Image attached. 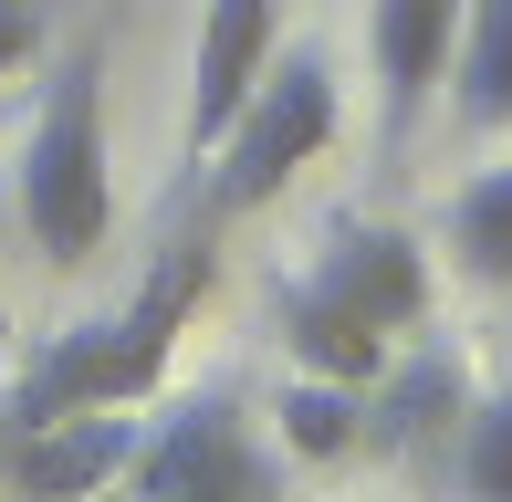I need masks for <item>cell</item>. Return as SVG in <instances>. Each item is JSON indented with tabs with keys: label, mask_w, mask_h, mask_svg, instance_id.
<instances>
[{
	"label": "cell",
	"mask_w": 512,
	"mask_h": 502,
	"mask_svg": "<svg viewBox=\"0 0 512 502\" xmlns=\"http://www.w3.org/2000/svg\"><path fill=\"white\" fill-rule=\"evenodd\" d=\"M199 293H209V231L199 241H168L147 262V283H136L115 314L63 325L53 346L11 377L0 440H11V429H42V419H74V408H147L157 387H168V367H178V335H189Z\"/></svg>",
	"instance_id": "cell-1"
},
{
	"label": "cell",
	"mask_w": 512,
	"mask_h": 502,
	"mask_svg": "<svg viewBox=\"0 0 512 502\" xmlns=\"http://www.w3.org/2000/svg\"><path fill=\"white\" fill-rule=\"evenodd\" d=\"M11 210L21 241L53 272H84L115 231V136H105V42H74L42 84V116L21 136L11 168Z\"/></svg>",
	"instance_id": "cell-2"
},
{
	"label": "cell",
	"mask_w": 512,
	"mask_h": 502,
	"mask_svg": "<svg viewBox=\"0 0 512 502\" xmlns=\"http://www.w3.org/2000/svg\"><path fill=\"white\" fill-rule=\"evenodd\" d=\"M335 126H345L335 63H324L314 42H272L262 84L241 95V116L209 147V220H241V210H262V199H283L293 178L335 147Z\"/></svg>",
	"instance_id": "cell-3"
},
{
	"label": "cell",
	"mask_w": 512,
	"mask_h": 502,
	"mask_svg": "<svg viewBox=\"0 0 512 502\" xmlns=\"http://www.w3.org/2000/svg\"><path fill=\"white\" fill-rule=\"evenodd\" d=\"M126 502H283V450L241 408V387H189L136 429Z\"/></svg>",
	"instance_id": "cell-4"
},
{
	"label": "cell",
	"mask_w": 512,
	"mask_h": 502,
	"mask_svg": "<svg viewBox=\"0 0 512 502\" xmlns=\"http://www.w3.org/2000/svg\"><path fill=\"white\" fill-rule=\"evenodd\" d=\"M460 408H471V356H460V335H418V346L387 356V377L366 387V461L450 471Z\"/></svg>",
	"instance_id": "cell-5"
},
{
	"label": "cell",
	"mask_w": 512,
	"mask_h": 502,
	"mask_svg": "<svg viewBox=\"0 0 512 502\" xmlns=\"http://www.w3.org/2000/svg\"><path fill=\"white\" fill-rule=\"evenodd\" d=\"M136 408H74L0 440V502H105L136 461Z\"/></svg>",
	"instance_id": "cell-6"
},
{
	"label": "cell",
	"mask_w": 512,
	"mask_h": 502,
	"mask_svg": "<svg viewBox=\"0 0 512 502\" xmlns=\"http://www.w3.org/2000/svg\"><path fill=\"white\" fill-rule=\"evenodd\" d=\"M314 283L335 293V304H356L366 325L398 346V335H418L429 325V304H439V272H429V251H418L398 220H335L324 231V251H314Z\"/></svg>",
	"instance_id": "cell-7"
},
{
	"label": "cell",
	"mask_w": 512,
	"mask_h": 502,
	"mask_svg": "<svg viewBox=\"0 0 512 502\" xmlns=\"http://www.w3.org/2000/svg\"><path fill=\"white\" fill-rule=\"evenodd\" d=\"M272 42H283V11H272V0H209V11H199L189 116H178V136H189V157H209V147H220V126L241 116V95L262 84Z\"/></svg>",
	"instance_id": "cell-8"
},
{
	"label": "cell",
	"mask_w": 512,
	"mask_h": 502,
	"mask_svg": "<svg viewBox=\"0 0 512 502\" xmlns=\"http://www.w3.org/2000/svg\"><path fill=\"white\" fill-rule=\"evenodd\" d=\"M460 11H471V0H366V63H377L387 136H408V116L439 95L450 42H460Z\"/></svg>",
	"instance_id": "cell-9"
},
{
	"label": "cell",
	"mask_w": 512,
	"mask_h": 502,
	"mask_svg": "<svg viewBox=\"0 0 512 502\" xmlns=\"http://www.w3.org/2000/svg\"><path fill=\"white\" fill-rule=\"evenodd\" d=\"M272 325H283V356H293V367H304V377H335V387H377L387 356H398L356 304H335L314 272H272Z\"/></svg>",
	"instance_id": "cell-10"
},
{
	"label": "cell",
	"mask_w": 512,
	"mask_h": 502,
	"mask_svg": "<svg viewBox=\"0 0 512 502\" xmlns=\"http://www.w3.org/2000/svg\"><path fill=\"white\" fill-rule=\"evenodd\" d=\"M450 105H460V126H471V136H502V126H512V0H471V11H460Z\"/></svg>",
	"instance_id": "cell-11"
},
{
	"label": "cell",
	"mask_w": 512,
	"mask_h": 502,
	"mask_svg": "<svg viewBox=\"0 0 512 502\" xmlns=\"http://www.w3.org/2000/svg\"><path fill=\"white\" fill-rule=\"evenodd\" d=\"M272 419H283V461L335 471V461L366 450V387H335V377H304V367H293L283 398H272Z\"/></svg>",
	"instance_id": "cell-12"
},
{
	"label": "cell",
	"mask_w": 512,
	"mask_h": 502,
	"mask_svg": "<svg viewBox=\"0 0 512 502\" xmlns=\"http://www.w3.org/2000/svg\"><path fill=\"white\" fill-rule=\"evenodd\" d=\"M450 262H460V283L512 293V157L481 168L471 189L450 199Z\"/></svg>",
	"instance_id": "cell-13"
},
{
	"label": "cell",
	"mask_w": 512,
	"mask_h": 502,
	"mask_svg": "<svg viewBox=\"0 0 512 502\" xmlns=\"http://www.w3.org/2000/svg\"><path fill=\"white\" fill-rule=\"evenodd\" d=\"M450 482L460 502H512V387H492V398L471 387L460 440H450Z\"/></svg>",
	"instance_id": "cell-14"
},
{
	"label": "cell",
	"mask_w": 512,
	"mask_h": 502,
	"mask_svg": "<svg viewBox=\"0 0 512 502\" xmlns=\"http://www.w3.org/2000/svg\"><path fill=\"white\" fill-rule=\"evenodd\" d=\"M32 53H42V0H0V74H21Z\"/></svg>",
	"instance_id": "cell-15"
}]
</instances>
